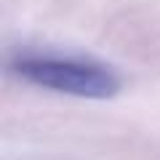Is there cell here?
Segmentation results:
<instances>
[{
    "mask_svg": "<svg viewBox=\"0 0 160 160\" xmlns=\"http://www.w3.org/2000/svg\"><path fill=\"white\" fill-rule=\"evenodd\" d=\"M11 69L32 86L80 99H109L120 91V78L115 69L80 56L24 53L11 62Z\"/></svg>",
    "mask_w": 160,
    "mask_h": 160,
    "instance_id": "1",
    "label": "cell"
}]
</instances>
